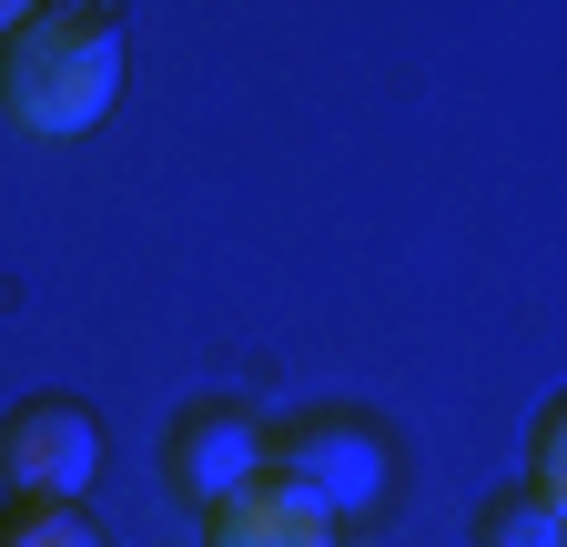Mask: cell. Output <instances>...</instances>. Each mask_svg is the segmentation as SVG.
<instances>
[{"label":"cell","instance_id":"cell-7","mask_svg":"<svg viewBox=\"0 0 567 547\" xmlns=\"http://www.w3.org/2000/svg\"><path fill=\"white\" fill-rule=\"evenodd\" d=\"M0 547H112L71 497H21L11 517H0Z\"/></svg>","mask_w":567,"mask_h":547},{"label":"cell","instance_id":"cell-4","mask_svg":"<svg viewBox=\"0 0 567 547\" xmlns=\"http://www.w3.org/2000/svg\"><path fill=\"white\" fill-rule=\"evenodd\" d=\"M163 487L203 517V507H224L244 487H264V416L234 395H193L183 416L163 426Z\"/></svg>","mask_w":567,"mask_h":547},{"label":"cell","instance_id":"cell-1","mask_svg":"<svg viewBox=\"0 0 567 547\" xmlns=\"http://www.w3.org/2000/svg\"><path fill=\"white\" fill-rule=\"evenodd\" d=\"M112 102H122V11L41 0V11L0 41V112H11L31 143H82Z\"/></svg>","mask_w":567,"mask_h":547},{"label":"cell","instance_id":"cell-9","mask_svg":"<svg viewBox=\"0 0 567 547\" xmlns=\"http://www.w3.org/2000/svg\"><path fill=\"white\" fill-rule=\"evenodd\" d=\"M31 11H41V0H0V41H11V31H21Z\"/></svg>","mask_w":567,"mask_h":547},{"label":"cell","instance_id":"cell-3","mask_svg":"<svg viewBox=\"0 0 567 547\" xmlns=\"http://www.w3.org/2000/svg\"><path fill=\"white\" fill-rule=\"evenodd\" d=\"M102 476V416L82 395H21L0 405V487L11 497H71Z\"/></svg>","mask_w":567,"mask_h":547},{"label":"cell","instance_id":"cell-6","mask_svg":"<svg viewBox=\"0 0 567 547\" xmlns=\"http://www.w3.org/2000/svg\"><path fill=\"white\" fill-rule=\"evenodd\" d=\"M466 537L476 547H567V497H547V487H486L476 497V517H466Z\"/></svg>","mask_w":567,"mask_h":547},{"label":"cell","instance_id":"cell-2","mask_svg":"<svg viewBox=\"0 0 567 547\" xmlns=\"http://www.w3.org/2000/svg\"><path fill=\"white\" fill-rule=\"evenodd\" d=\"M264 487L315 507L324 527H375L405 487V446L375 405H295L264 416Z\"/></svg>","mask_w":567,"mask_h":547},{"label":"cell","instance_id":"cell-5","mask_svg":"<svg viewBox=\"0 0 567 547\" xmlns=\"http://www.w3.org/2000/svg\"><path fill=\"white\" fill-rule=\"evenodd\" d=\"M203 547H344V527H324L284 487H244L224 507H203Z\"/></svg>","mask_w":567,"mask_h":547},{"label":"cell","instance_id":"cell-10","mask_svg":"<svg viewBox=\"0 0 567 547\" xmlns=\"http://www.w3.org/2000/svg\"><path fill=\"white\" fill-rule=\"evenodd\" d=\"M82 11H122V0H82Z\"/></svg>","mask_w":567,"mask_h":547},{"label":"cell","instance_id":"cell-8","mask_svg":"<svg viewBox=\"0 0 567 547\" xmlns=\"http://www.w3.org/2000/svg\"><path fill=\"white\" fill-rule=\"evenodd\" d=\"M527 487L567 497V405H537V436H527Z\"/></svg>","mask_w":567,"mask_h":547}]
</instances>
